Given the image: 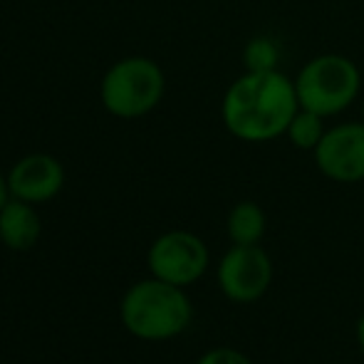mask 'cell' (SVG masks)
<instances>
[{
	"label": "cell",
	"instance_id": "9",
	"mask_svg": "<svg viewBox=\"0 0 364 364\" xmlns=\"http://www.w3.org/2000/svg\"><path fill=\"white\" fill-rule=\"evenodd\" d=\"M40 216L33 203L10 198L0 208V240L10 250H30L40 240Z\"/></svg>",
	"mask_w": 364,
	"mask_h": 364
},
{
	"label": "cell",
	"instance_id": "4",
	"mask_svg": "<svg viewBox=\"0 0 364 364\" xmlns=\"http://www.w3.org/2000/svg\"><path fill=\"white\" fill-rule=\"evenodd\" d=\"M164 73L149 58H127L117 63L102 82V102L114 117L134 119L161 102Z\"/></svg>",
	"mask_w": 364,
	"mask_h": 364
},
{
	"label": "cell",
	"instance_id": "7",
	"mask_svg": "<svg viewBox=\"0 0 364 364\" xmlns=\"http://www.w3.org/2000/svg\"><path fill=\"white\" fill-rule=\"evenodd\" d=\"M312 156H315V166L320 168V173L330 181H364V124L342 122L337 127H330Z\"/></svg>",
	"mask_w": 364,
	"mask_h": 364
},
{
	"label": "cell",
	"instance_id": "15",
	"mask_svg": "<svg viewBox=\"0 0 364 364\" xmlns=\"http://www.w3.org/2000/svg\"><path fill=\"white\" fill-rule=\"evenodd\" d=\"M357 345H360V352L364 355V315L357 322Z\"/></svg>",
	"mask_w": 364,
	"mask_h": 364
},
{
	"label": "cell",
	"instance_id": "12",
	"mask_svg": "<svg viewBox=\"0 0 364 364\" xmlns=\"http://www.w3.org/2000/svg\"><path fill=\"white\" fill-rule=\"evenodd\" d=\"M280 60V45L268 35H258L250 38L243 48V65L245 73H270L278 70Z\"/></svg>",
	"mask_w": 364,
	"mask_h": 364
},
{
	"label": "cell",
	"instance_id": "14",
	"mask_svg": "<svg viewBox=\"0 0 364 364\" xmlns=\"http://www.w3.org/2000/svg\"><path fill=\"white\" fill-rule=\"evenodd\" d=\"M10 201V186H8V178L0 173V208L5 206V203Z\"/></svg>",
	"mask_w": 364,
	"mask_h": 364
},
{
	"label": "cell",
	"instance_id": "13",
	"mask_svg": "<svg viewBox=\"0 0 364 364\" xmlns=\"http://www.w3.org/2000/svg\"><path fill=\"white\" fill-rule=\"evenodd\" d=\"M196 364H253L243 352L233 350V347H213V350L203 352Z\"/></svg>",
	"mask_w": 364,
	"mask_h": 364
},
{
	"label": "cell",
	"instance_id": "8",
	"mask_svg": "<svg viewBox=\"0 0 364 364\" xmlns=\"http://www.w3.org/2000/svg\"><path fill=\"white\" fill-rule=\"evenodd\" d=\"M65 183V168L55 156L30 154L20 159L8 173L10 196L28 203H45L60 193Z\"/></svg>",
	"mask_w": 364,
	"mask_h": 364
},
{
	"label": "cell",
	"instance_id": "6",
	"mask_svg": "<svg viewBox=\"0 0 364 364\" xmlns=\"http://www.w3.org/2000/svg\"><path fill=\"white\" fill-rule=\"evenodd\" d=\"M218 288L233 302H255L268 292L273 283V260L258 245H233L220 258Z\"/></svg>",
	"mask_w": 364,
	"mask_h": 364
},
{
	"label": "cell",
	"instance_id": "2",
	"mask_svg": "<svg viewBox=\"0 0 364 364\" xmlns=\"http://www.w3.org/2000/svg\"><path fill=\"white\" fill-rule=\"evenodd\" d=\"M119 317L124 330L136 340L166 342L186 332L193 317V305L183 288L151 275L124 292Z\"/></svg>",
	"mask_w": 364,
	"mask_h": 364
},
{
	"label": "cell",
	"instance_id": "11",
	"mask_svg": "<svg viewBox=\"0 0 364 364\" xmlns=\"http://www.w3.org/2000/svg\"><path fill=\"white\" fill-rule=\"evenodd\" d=\"M325 132H327L325 117L300 107V109L295 112V117L290 119L285 136H288L290 144L295 149H300V151H315L317 144L322 141V136H325Z\"/></svg>",
	"mask_w": 364,
	"mask_h": 364
},
{
	"label": "cell",
	"instance_id": "5",
	"mask_svg": "<svg viewBox=\"0 0 364 364\" xmlns=\"http://www.w3.org/2000/svg\"><path fill=\"white\" fill-rule=\"evenodd\" d=\"M146 265L154 278L186 288L206 273L208 248L191 230H168L151 243Z\"/></svg>",
	"mask_w": 364,
	"mask_h": 364
},
{
	"label": "cell",
	"instance_id": "3",
	"mask_svg": "<svg viewBox=\"0 0 364 364\" xmlns=\"http://www.w3.org/2000/svg\"><path fill=\"white\" fill-rule=\"evenodd\" d=\"M362 90V73L347 55L325 53L307 60L295 77L297 102L302 109L337 117L350 109Z\"/></svg>",
	"mask_w": 364,
	"mask_h": 364
},
{
	"label": "cell",
	"instance_id": "16",
	"mask_svg": "<svg viewBox=\"0 0 364 364\" xmlns=\"http://www.w3.org/2000/svg\"><path fill=\"white\" fill-rule=\"evenodd\" d=\"M360 122H362V124H364V107H362V119H360Z\"/></svg>",
	"mask_w": 364,
	"mask_h": 364
},
{
	"label": "cell",
	"instance_id": "1",
	"mask_svg": "<svg viewBox=\"0 0 364 364\" xmlns=\"http://www.w3.org/2000/svg\"><path fill=\"white\" fill-rule=\"evenodd\" d=\"M300 109L295 80L280 70L245 73L225 90L220 102L223 127L240 141L268 144L285 136L290 119Z\"/></svg>",
	"mask_w": 364,
	"mask_h": 364
},
{
	"label": "cell",
	"instance_id": "10",
	"mask_svg": "<svg viewBox=\"0 0 364 364\" xmlns=\"http://www.w3.org/2000/svg\"><path fill=\"white\" fill-rule=\"evenodd\" d=\"M265 211L255 201H240L228 213V238L233 245H258L265 235Z\"/></svg>",
	"mask_w": 364,
	"mask_h": 364
}]
</instances>
